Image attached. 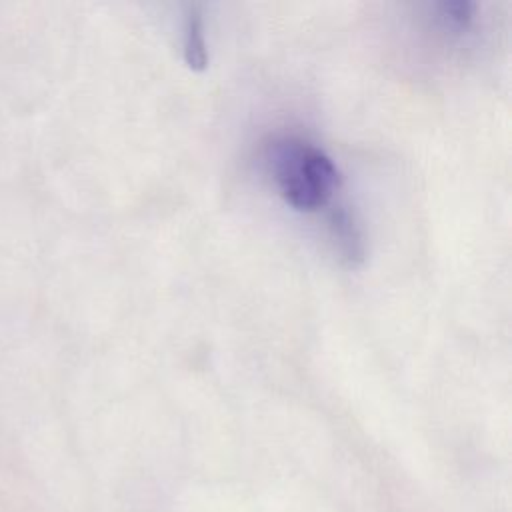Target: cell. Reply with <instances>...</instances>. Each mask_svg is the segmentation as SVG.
Here are the masks:
<instances>
[{
	"label": "cell",
	"mask_w": 512,
	"mask_h": 512,
	"mask_svg": "<svg viewBox=\"0 0 512 512\" xmlns=\"http://www.w3.org/2000/svg\"><path fill=\"white\" fill-rule=\"evenodd\" d=\"M328 234L338 258L346 266L354 268L364 260V236L354 214L348 208L338 206L330 212Z\"/></svg>",
	"instance_id": "obj_2"
},
{
	"label": "cell",
	"mask_w": 512,
	"mask_h": 512,
	"mask_svg": "<svg viewBox=\"0 0 512 512\" xmlns=\"http://www.w3.org/2000/svg\"><path fill=\"white\" fill-rule=\"evenodd\" d=\"M266 164L284 202L302 212L324 208L340 188L332 158L302 136H280L266 152Z\"/></svg>",
	"instance_id": "obj_1"
},
{
	"label": "cell",
	"mask_w": 512,
	"mask_h": 512,
	"mask_svg": "<svg viewBox=\"0 0 512 512\" xmlns=\"http://www.w3.org/2000/svg\"><path fill=\"white\" fill-rule=\"evenodd\" d=\"M182 52L188 68L202 72L208 66V48L204 36V18L200 6H188L186 20H184V40Z\"/></svg>",
	"instance_id": "obj_3"
}]
</instances>
